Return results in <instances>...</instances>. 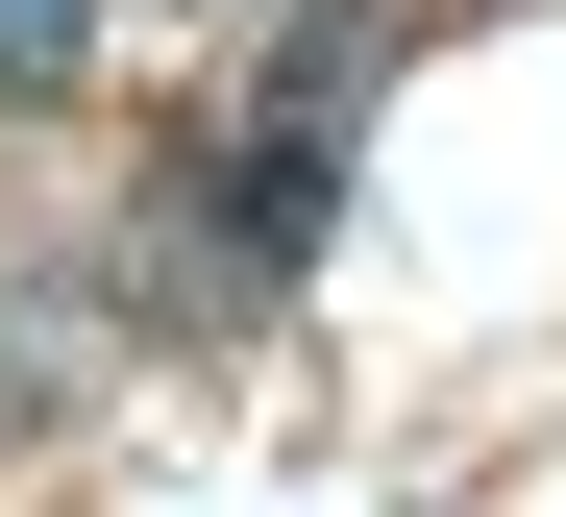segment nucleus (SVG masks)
Wrapping results in <instances>:
<instances>
[{"instance_id": "nucleus-2", "label": "nucleus", "mask_w": 566, "mask_h": 517, "mask_svg": "<svg viewBox=\"0 0 566 517\" xmlns=\"http://www.w3.org/2000/svg\"><path fill=\"white\" fill-rule=\"evenodd\" d=\"M99 74V0H0V99H74Z\"/></svg>"}, {"instance_id": "nucleus-1", "label": "nucleus", "mask_w": 566, "mask_h": 517, "mask_svg": "<svg viewBox=\"0 0 566 517\" xmlns=\"http://www.w3.org/2000/svg\"><path fill=\"white\" fill-rule=\"evenodd\" d=\"M345 99H369V25H296V74H271L247 148H222V271H321V223H345Z\"/></svg>"}]
</instances>
